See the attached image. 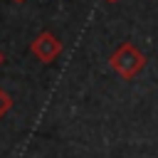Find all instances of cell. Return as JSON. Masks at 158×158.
<instances>
[{"label":"cell","instance_id":"6da1fadb","mask_svg":"<svg viewBox=\"0 0 158 158\" xmlns=\"http://www.w3.org/2000/svg\"><path fill=\"white\" fill-rule=\"evenodd\" d=\"M109 64H111V69L121 77V79H133L143 67H146V54L133 44V42H121L114 52H111V57H109Z\"/></svg>","mask_w":158,"mask_h":158},{"label":"cell","instance_id":"7a4b0ae2","mask_svg":"<svg viewBox=\"0 0 158 158\" xmlns=\"http://www.w3.org/2000/svg\"><path fill=\"white\" fill-rule=\"evenodd\" d=\"M30 52H32L42 64H52V62L62 54V42H59V37L52 35L49 30H42V32L32 40Z\"/></svg>","mask_w":158,"mask_h":158},{"label":"cell","instance_id":"3957f363","mask_svg":"<svg viewBox=\"0 0 158 158\" xmlns=\"http://www.w3.org/2000/svg\"><path fill=\"white\" fill-rule=\"evenodd\" d=\"M10 109H12V96H10V94H7V91L0 86V118H2V116H5Z\"/></svg>","mask_w":158,"mask_h":158},{"label":"cell","instance_id":"277c9868","mask_svg":"<svg viewBox=\"0 0 158 158\" xmlns=\"http://www.w3.org/2000/svg\"><path fill=\"white\" fill-rule=\"evenodd\" d=\"M2 62H5V54H2V49H0V67H2Z\"/></svg>","mask_w":158,"mask_h":158},{"label":"cell","instance_id":"5b68a950","mask_svg":"<svg viewBox=\"0 0 158 158\" xmlns=\"http://www.w3.org/2000/svg\"><path fill=\"white\" fill-rule=\"evenodd\" d=\"M12 2H25V0H12Z\"/></svg>","mask_w":158,"mask_h":158},{"label":"cell","instance_id":"8992f818","mask_svg":"<svg viewBox=\"0 0 158 158\" xmlns=\"http://www.w3.org/2000/svg\"><path fill=\"white\" fill-rule=\"evenodd\" d=\"M109 2H116V0H109Z\"/></svg>","mask_w":158,"mask_h":158}]
</instances>
